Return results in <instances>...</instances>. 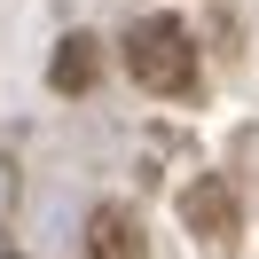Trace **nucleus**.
I'll use <instances>...</instances> for the list:
<instances>
[{"instance_id":"obj_4","label":"nucleus","mask_w":259,"mask_h":259,"mask_svg":"<svg viewBox=\"0 0 259 259\" xmlns=\"http://www.w3.org/2000/svg\"><path fill=\"white\" fill-rule=\"evenodd\" d=\"M95 71H102V39H95V32H71L63 48H55L48 79H55V95H87V87H95Z\"/></svg>"},{"instance_id":"obj_3","label":"nucleus","mask_w":259,"mask_h":259,"mask_svg":"<svg viewBox=\"0 0 259 259\" xmlns=\"http://www.w3.org/2000/svg\"><path fill=\"white\" fill-rule=\"evenodd\" d=\"M87 259H149L142 220H134L126 204H102L95 220H87Z\"/></svg>"},{"instance_id":"obj_1","label":"nucleus","mask_w":259,"mask_h":259,"mask_svg":"<svg viewBox=\"0 0 259 259\" xmlns=\"http://www.w3.org/2000/svg\"><path fill=\"white\" fill-rule=\"evenodd\" d=\"M126 71H134L142 95H165V102H189L196 87H204L196 39H189V24H173V16H142L126 32Z\"/></svg>"},{"instance_id":"obj_2","label":"nucleus","mask_w":259,"mask_h":259,"mask_svg":"<svg viewBox=\"0 0 259 259\" xmlns=\"http://www.w3.org/2000/svg\"><path fill=\"white\" fill-rule=\"evenodd\" d=\"M181 220H189V236H204L212 259H236L243 204H236V189H228L220 173H204V181H189V189H181Z\"/></svg>"}]
</instances>
